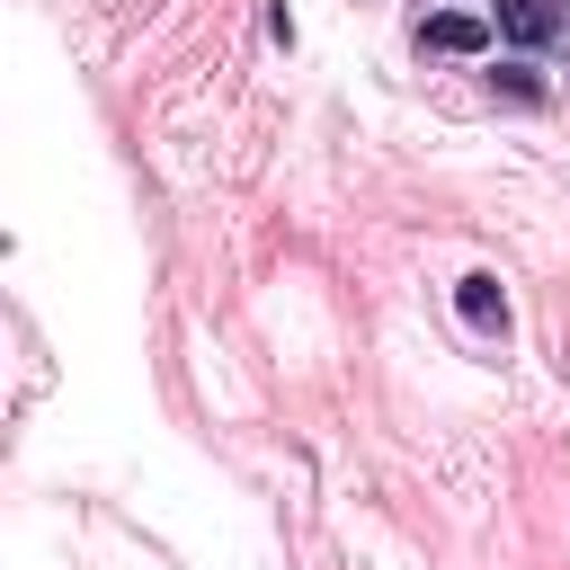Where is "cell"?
Wrapping results in <instances>:
<instances>
[{"instance_id": "obj_2", "label": "cell", "mask_w": 570, "mask_h": 570, "mask_svg": "<svg viewBox=\"0 0 570 570\" xmlns=\"http://www.w3.org/2000/svg\"><path fill=\"white\" fill-rule=\"evenodd\" d=\"M499 18V53H543L570 36V0H481Z\"/></svg>"}, {"instance_id": "obj_5", "label": "cell", "mask_w": 570, "mask_h": 570, "mask_svg": "<svg viewBox=\"0 0 570 570\" xmlns=\"http://www.w3.org/2000/svg\"><path fill=\"white\" fill-rule=\"evenodd\" d=\"M428 9H445V0H428Z\"/></svg>"}, {"instance_id": "obj_1", "label": "cell", "mask_w": 570, "mask_h": 570, "mask_svg": "<svg viewBox=\"0 0 570 570\" xmlns=\"http://www.w3.org/2000/svg\"><path fill=\"white\" fill-rule=\"evenodd\" d=\"M410 45L419 53H445V62H490L499 53V18L481 0H445V9H419L410 18Z\"/></svg>"}, {"instance_id": "obj_3", "label": "cell", "mask_w": 570, "mask_h": 570, "mask_svg": "<svg viewBox=\"0 0 570 570\" xmlns=\"http://www.w3.org/2000/svg\"><path fill=\"white\" fill-rule=\"evenodd\" d=\"M454 312H463V330H472V338H508V285H499L490 267L454 276Z\"/></svg>"}, {"instance_id": "obj_4", "label": "cell", "mask_w": 570, "mask_h": 570, "mask_svg": "<svg viewBox=\"0 0 570 570\" xmlns=\"http://www.w3.org/2000/svg\"><path fill=\"white\" fill-rule=\"evenodd\" d=\"M490 98H499V107H543V98H552L543 53H490Z\"/></svg>"}]
</instances>
